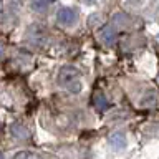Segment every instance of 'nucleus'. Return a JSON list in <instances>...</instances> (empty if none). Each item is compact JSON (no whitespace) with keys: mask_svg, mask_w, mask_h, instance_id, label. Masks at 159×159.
I'll list each match as a JSON object with an SVG mask.
<instances>
[{"mask_svg":"<svg viewBox=\"0 0 159 159\" xmlns=\"http://www.w3.org/2000/svg\"><path fill=\"white\" fill-rule=\"evenodd\" d=\"M109 144L114 148V149H123L126 146V136L123 133H113L109 136Z\"/></svg>","mask_w":159,"mask_h":159,"instance_id":"4","label":"nucleus"},{"mask_svg":"<svg viewBox=\"0 0 159 159\" xmlns=\"http://www.w3.org/2000/svg\"><path fill=\"white\" fill-rule=\"evenodd\" d=\"M99 37H101L104 45H113L114 40H116V32H114L113 27H104L99 33Z\"/></svg>","mask_w":159,"mask_h":159,"instance_id":"3","label":"nucleus"},{"mask_svg":"<svg viewBox=\"0 0 159 159\" xmlns=\"http://www.w3.org/2000/svg\"><path fill=\"white\" fill-rule=\"evenodd\" d=\"M157 80H159V73H157Z\"/></svg>","mask_w":159,"mask_h":159,"instance_id":"10","label":"nucleus"},{"mask_svg":"<svg viewBox=\"0 0 159 159\" xmlns=\"http://www.w3.org/2000/svg\"><path fill=\"white\" fill-rule=\"evenodd\" d=\"M93 104L98 109H106L109 106L108 99H106V96H104L103 93H96V94H94V96H93Z\"/></svg>","mask_w":159,"mask_h":159,"instance_id":"5","label":"nucleus"},{"mask_svg":"<svg viewBox=\"0 0 159 159\" xmlns=\"http://www.w3.org/2000/svg\"><path fill=\"white\" fill-rule=\"evenodd\" d=\"M157 42H159V35H157Z\"/></svg>","mask_w":159,"mask_h":159,"instance_id":"9","label":"nucleus"},{"mask_svg":"<svg viewBox=\"0 0 159 159\" xmlns=\"http://www.w3.org/2000/svg\"><path fill=\"white\" fill-rule=\"evenodd\" d=\"M89 2H96V0H89Z\"/></svg>","mask_w":159,"mask_h":159,"instance_id":"8","label":"nucleus"},{"mask_svg":"<svg viewBox=\"0 0 159 159\" xmlns=\"http://www.w3.org/2000/svg\"><path fill=\"white\" fill-rule=\"evenodd\" d=\"M58 84L71 93H80L81 91V75L75 66H61L58 73Z\"/></svg>","mask_w":159,"mask_h":159,"instance_id":"1","label":"nucleus"},{"mask_svg":"<svg viewBox=\"0 0 159 159\" xmlns=\"http://www.w3.org/2000/svg\"><path fill=\"white\" fill-rule=\"evenodd\" d=\"M47 2H55V0H47Z\"/></svg>","mask_w":159,"mask_h":159,"instance_id":"7","label":"nucleus"},{"mask_svg":"<svg viewBox=\"0 0 159 159\" xmlns=\"http://www.w3.org/2000/svg\"><path fill=\"white\" fill-rule=\"evenodd\" d=\"M57 17H58V22L61 25H66V27H70V25H73L76 22V12L73 8H68V7L60 8Z\"/></svg>","mask_w":159,"mask_h":159,"instance_id":"2","label":"nucleus"},{"mask_svg":"<svg viewBox=\"0 0 159 159\" xmlns=\"http://www.w3.org/2000/svg\"><path fill=\"white\" fill-rule=\"evenodd\" d=\"M13 159H40V156L32 151H20L13 156Z\"/></svg>","mask_w":159,"mask_h":159,"instance_id":"6","label":"nucleus"}]
</instances>
